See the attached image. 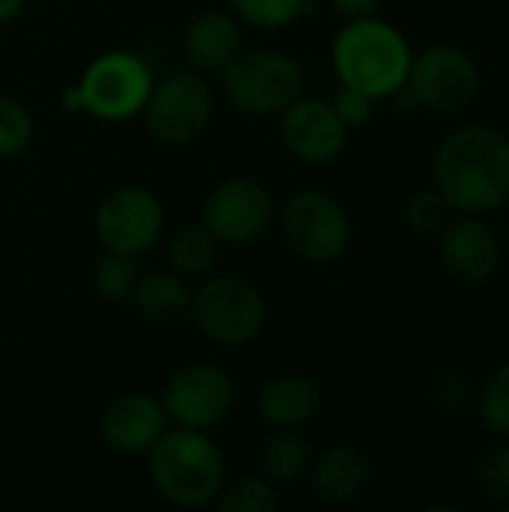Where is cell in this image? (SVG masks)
Returning <instances> with one entry per match:
<instances>
[{
	"mask_svg": "<svg viewBox=\"0 0 509 512\" xmlns=\"http://www.w3.org/2000/svg\"><path fill=\"white\" fill-rule=\"evenodd\" d=\"M165 420H168V414L156 399L141 396V393H126V396H117L105 408L99 429L111 450L147 453L162 438Z\"/></svg>",
	"mask_w": 509,
	"mask_h": 512,
	"instance_id": "cell-15",
	"label": "cell"
},
{
	"mask_svg": "<svg viewBox=\"0 0 509 512\" xmlns=\"http://www.w3.org/2000/svg\"><path fill=\"white\" fill-rule=\"evenodd\" d=\"M333 108H336L339 120L351 129V126H363V123L372 120V114H375V99H372L369 93H363V90L345 84V87L336 93Z\"/></svg>",
	"mask_w": 509,
	"mask_h": 512,
	"instance_id": "cell-30",
	"label": "cell"
},
{
	"mask_svg": "<svg viewBox=\"0 0 509 512\" xmlns=\"http://www.w3.org/2000/svg\"><path fill=\"white\" fill-rule=\"evenodd\" d=\"M147 129L165 144L195 141L213 117V87L195 72H174L150 87Z\"/></svg>",
	"mask_w": 509,
	"mask_h": 512,
	"instance_id": "cell-8",
	"label": "cell"
},
{
	"mask_svg": "<svg viewBox=\"0 0 509 512\" xmlns=\"http://www.w3.org/2000/svg\"><path fill=\"white\" fill-rule=\"evenodd\" d=\"M477 414L489 435L509 441V360L498 366L480 387Z\"/></svg>",
	"mask_w": 509,
	"mask_h": 512,
	"instance_id": "cell-24",
	"label": "cell"
},
{
	"mask_svg": "<svg viewBox=\"0 0 509 512\" xmlns=\"http://www.w3.org/2000/svg\"><path fill=\"white\" fill-rule=\"evenodd\" d=\"M216 243L207 228H180L168 243L171 270L180 276H204L216 261Z\"/></svg>",
	"mask_w": 509,
	"mask_h": 512,
	"instance_id": "cell-20",
	"label": "cell"
},
{
	"mask_svg": "<svg viewBox=\"0 0 509 512\" xmlns=\"http://www.w3.org/2000/svg\"><path fill=\"white\" fill-rule=\"evenodd\" d=\"M150 474L159 495L177 507H204L222 489V453L201 429L162 432L150 447Z\"/></svg>",
	"mask_w": 509,
	"mask_h": 512,
	"instance_id": "cell-3",
	"label": "cell"
},
{
	"mask_svg": "<svg viewBox=\"0 0 509 512\" xmlns=\"http://www.w3.org/2000/svg\"><path fill=\"white\" fill-rule=\"evenodd\" d=\"M222 87L246 114H279L303 93V69L279 51H252L222 69Z\"/></svg>",
	"mask_w": 509,
	"mask_h": 512,
	"instance_id": "cell-5",
	"label": "cell"
},
{
	"mask_svg": "<svg viewBox=\"0 0 509 512\" xmlns=\"http://www.w3.org/2000/svg\"><path fill=\"white\" fill-rule=\"evenodd\" d=\"M312 465V447L300 435H276L261 450V471L267 480H294Z\"/></svg>",
	"mask_w": 509,
	"mask_h": 512,
	"instance_id": "cell-22",
	"label": "cell"
},
{
	"mask_svg": "<svg viewBox=\"0 0 509 512\" xmlns=\"http://www.w3.org/2000/svg\"><path fill=\"white\" fill-rule=\"evenodd\" d=\"M240 45H243L240 24L219 9L201 12L189 24L183 39L186 60L201 72H222L240 54Z\"/></svg>",
	"mask_w": 509,
	"mask_h": 512,
	"instance_id": "cell-16",
	"label": "cell"
},
{
	"mask_svg": "<svg viewBox=\"0 0 509 512\" xmlns=\"http://www.w3.org/2000/svg\"><path fill=\"white\" fill-rule=\"evenodd\" d=\"M408 39L381 18H351L333 42V66L342 84L369 93L372 99L393 96L405 87L411 69Z\"/></svg>",
	"mask_w": 509,
	"mask_h": 512,
	"instance_id": "cell-2",
	"label": "cell"
},
{
	"mask_svg": "<svg viewBox=\"0 0 509 512\" xmlns=\"http://www.w3.org/2000/svg\"><path fill=\"white\" fill-rule=\"evenodd\" d=\"M435 189L456 213H495L509 201V135L489 123L447 132L432 156Z\"/></svg>",
	"mask_w": 509,
	"mask_h": 512,
	"instance_id": "cell-1",
	"label": "cell"
},
{
	"mask_svg": "<svg viewBox=\"0 0 509 512\" xmlns=\"http://www.w3.org/2000/svg\"><path fill=\"white\" fill-rule=\"evenodd\" d=\"M222 512H276L279 510V495L270 486L267 477H246L237 480L222 498H219Z\"/></svg>",
	"mask_w": 509,
	"mask_h": 512,
	"instance_id": "cell-27",
	"label": "cell"
},
{
	"mask_svg": "<svg viewBox=\"0 0 509 512\" xmlns=\"http://www.w3.org/2000/svg\"><path fill=\"white\" fill-rule=\"evenodd\" d=\"M150 87V66L132 51H108L96 57L78 84L84 111L102 120H123L138 114L150 96Z\"/></svg>",
	"mask_w": 509,
	"mask_h": 512,
	"instance_id": "cell-9",
	"label": "cell"
},
{
	"mask_svg": "<svg viewBox=\"0 0 509 512\" xmlns=\"http://www.w3.org/2000/svg\"><path fill=\"white\" fill-rule=\"evenodd\" d=\"M234 9L258 27H285L315 9L312 0H231Z\"/></svg>",
	"mask_w": 509,
	"mask_h": 512,
	"instance_id": "cell-28",
	"label": "cell"
},
{
	"mask_svg": "<svg viewBox=\"0 0 509 512\" xmlns=\"http://www.w3.org/2000/svg\"><path fill=\"white\" fill-rule=\"evenodd\" d=\"M186 318L219 345H246L264 327V300L249 282L219 276L189 297Z\"/></svg>",
	"mask_w": 509,
	"mask_h": 512,
	"instance_id": "cell-6",
	"label": "cell"
},
{
	"mask_svg": "<svg viewBox=\"0 0 509 512\" xmlns=\"http://www.w3.org/2000/svg\"><path fill=\"white\" fill-rule=\"evenodd\" d=\"M282 234L294 255L312 264H330L351 243V219L330 192L303 189L282 207Z\"/></svg>",
	"mask_w": 509,
	"mask_h": 512,
	"instance_id": "cell-7",
	"label": "cell"
},
{
	"mask_svg": "<svg viewBox=\"0 0 509 512\" xmlns=\"http://www.w3.org/2000/svg\"><path fill=\"white\" fill-rule=\"evenodd\" d=\"M162 204L153 192L126 186L111 192L96 210V234L108 252L141 255L162 234Z\"/></svg>",
	"mask_w": 509,
	"mask_h": 512,
	"instance_id": "cell-10",
	"label": "cell"
},
{
	"mask_svg": "<svg viewBox=\"0 0 509 512\" xmlns=\"http://www.w3.org/2000/svg\"><path fill=\"white\" fill-rule=\"evenodd\" d=\"M345 138L348 126L339 120L336 108L321 99H294L282 111V141L303 162H333L345 150Z\"/></svg>",
	"mask_w": 509,
	"mask_h": 512,
	"instance_id": "cell-14",
	"label": "cell"
},
{
	"mask_svg": "<svg viewBox=\"0 0 509 512\" xmlns=\"http://www.w3.org/2000/svg\"><path fill=\"white\" fill-rule=\"evenodd\" d=\"M258 411L270 426L294 429L309 423L321 411V390L303 375H282L261 390Z\"/></svg>",
	"mask_w": 509,
	"mask_h": 512,
	"instance_id": "cell-18",
	"label": "cell"
},
{
	"mask_svg": "<svg viewBox=\"0 0 509 512\" xmlns=\"http://www.w3.org/2000/svg\"><path fill=\"white\" fill-rule=\"evenodd\" d=\"M21 6H24V0H0V24L12 21L21 12Z\"/></svg>",
	"mask_w": 509,
	"mask_h": 512,
	"instance_id": "cell-32",
	"label": "cell"
},
{
	"mask_svg": "<svg viewBox=\"0 0 509 512\" xmlns=\"http://www.w3.org/2000/svg\"><path fill=\"white\" fill-rule=\"evenodd\" d=\"M138 282V264L135 255H123V252H108L96 270H93V285L105 300H126L132 297Z\"/></svg>",
	"mask_w": 509,
	"mask_h": 512,
	"instance_id": "cell-26",
	"label": "cell"
},
{
	"mask_svg": "<svg viewBox=\"0 0 509 512\" xmlns=\"http://www.w3.org/2000/svg\"><path fill=\"white\" fill-rule=\"evenodd\" d=\"M231 402H234L231 378L213 363H198L180 369L171 378L162 408L183 429H207L225 420Z\"/></svg>",
	"mask_w": 509,
	"mask_h": 512,
	"instance_id": "cell-12",
	"label": "cell"
},
{
	"mask_svg": "<svg viewBox=\"0 0 509 512\" xmlns=\"http://www.w3.org/2000/svg\"><path fill=\"white\" fill-rule=\"evenodd\" d=\"M438 255L441 267L450 279L462 285H483L498 273L501 264V246L495 231L474 213L453 216L444 231L438 234Z\"/></svg>",
	"mask_w": 509,
	"mask_h": 512,
	"instance_id": "cell-13",
	"label": "cell"
},
{
	"mask_svg": "<svg viewBox=\"0 0 509 512\" xmlns=\"http://www.w3.org/2000/svg\"><path fill=\"white\" fill-rule=\"evenodd\" d=\"M33 120L27 108L9 96H0V156H15L30 144Z\"/></svg>",
	"mask_w": 509,
	"mask_h": 512,
	"instance_id": "cell-29",
	"label": "cell"
},
{
	"mask_svg": "<svg viewBox=\"0 0 509 512\" xmlns=\"http://www.w3.org/2000/svg\"><path fill=\"white\" fill-rule=\"evenodd\" d=\"M453 204L444 198L441 189H423L417 195H411L408 207H405V219H408V228L414 234H423V237H432V234H441L444 225L453 219Z\"/></svg>",
	"mask_w": 509,
	"mask_h": 512,
	"instance_id": "cell-25",
	"label": "cell"
},
{
	"mask_svg": "<svg viewBox=\"0 0 509 512\" xmlns=\"http://www.w3.org/2000/svg\"><path fill=\"white\" fill-rule=\"evenodd\" d=\"M273 216L270 192L249 180L231 177L219 183L204 201V228L219 243H249L267 231Z\"/></svg>",
	"mask_w": 509,
	"mask_h": 512,
	"instance_id": "cell-11",
	"label": "cell"
},
{
	"mask_svg": "<svg viewBox=\"0 0 509 512\" xmlns=\"http://www.w3.org/2000/svg\"><path fill=\"white\" fill-rule=\"evenodd\" d=\"M189 288L180 273L153 270L147 276H138L132 300L150 324H174L189 309Z\"/></svg>",
	"mask_w": 509,
	"mask_h": 512,
	"instance_id": "cell-19",
	"label": "cell"
},
{
	"mask_svg": "<svg viewBox=\"0 0 509 512\" xmlns=\"http://www.w3.org/2000/svg\"><path fill=\"white\" fill-rule=\"evenodd\" d=\"M477 396H480V387L462 372H441L429 387L432 408L447 420H462L471 411H477Z\"/></svg>",
	"mask_w": 509,
	"mask_h": 512,
	"instance_id": "cell-23",
	"label": "cell"
},
{
	"mask_svg": "<svg viewBox=\"0 0 509 512\" xmlns=\"http://www.w3.org/2000/svg\"><path fill=\"white\" fill-rule=\"evenodd\" d=\"M405 87L432 114H462L480 93V66L465 48L435 42L411 57Z\"/></svg>",
	"mask_w": 509,
	"mask_h": 512,
	"instance_id": "cell-4",
	"label": "cell"
},
{
	"mask_svg": "<svg viewBox=\"0 0 509 512\" xmlns=\"http://www.w3.org/2000/svg\"><path fill=\"white\" fill-rule=\"evenodd\" d=\"M474 480L486 504L498 510L509 507V441L498 438L489 447H483L474 465Z\"/></svg>",
	"mask_w": 509,
	"mask_h": 512,
	"instance_id": "cell-21",
	"label": "cell"
},
{
	"mask_svg": "<svg viewBox=\"0 0 509 512\" xmlns=\"http://www.w3.org/2000/svg\"><path fill=\"white\" fill-rule=\"evenodd\" d=\"M372 483V462L357 447H336L315 462L312 489L327 504L357 501Z\"/></svg>",
	"mask_w": 509,
	"mask_h": 512,
	"instance_id": "cell-17",
	"label": "cell"
},
{
	"mask_svg": "<svg viewBox=\"0 0 509 512\" xmlns=\"http://www.w3.org/2000/svg\"><path fill=\"white\" fill-rule=\"evenodd\" d=\"M333 6L351 21V18H369L381 6V0H333Z\"/></svg>",
	"mask_w": 509,
	"mask_h": 512,
	"instance_id": "cell-31",
	"label": "cell"
}]
</instances>
